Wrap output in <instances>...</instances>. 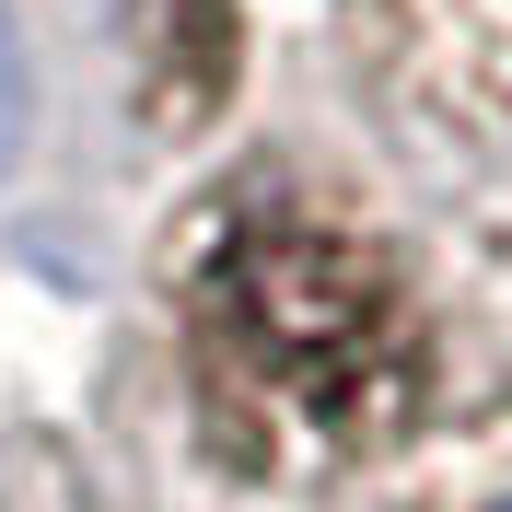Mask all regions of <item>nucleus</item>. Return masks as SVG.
Here are the masks:
<instances>
[{"mask_svg": "<svg viewBox=\"0 0 512 512\" xmlns=\"http://www.w3.org/2000/svg\"><path fill=\"white\" fill-rule=\"evenodd\" d=\"M187 373L222 466L256 478H350L419 419L431 338L396 256L303 187L222 198L187 245Z\"/></svg>", "mask_w": 512, "mask_h": 512, "instance_id": "f257e3e1", "label": "nucleus"}, {"mask_svg": "<svg viewBox=\"0 0 512 512\" xmlns=\"http://www.w3.org/2000/svg\"><path fill=\"white\" fill-rule=\"evenodd\" d=\"M384 59L512 140V0H350Z\"/></svg>", "mask_w": 512, "mask_h": 512, "instance_id": "f03ea898", "label": "nucleus"}, {"mask_svg": "<svg viewBox=\"0 0 512 512\" xmlns=\"http://www.w3.org/2000/svg\"><path fill=\"white\" fill-rule=\"evenodd\" d=\"M24 117H35V94H24V47H12V12H0V175H12V152H24Z\"/></svg>", "mask_w": 512, "mask_h": 512, "instance_id": "7ed1b4c3", "label": "nucleus"}]
</instances>
